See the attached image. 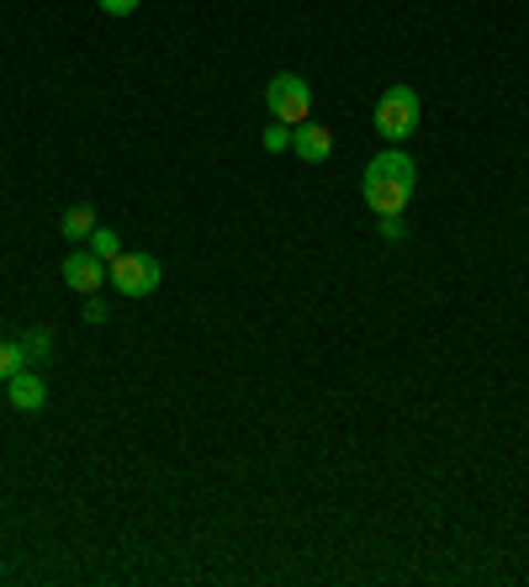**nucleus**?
Masks as SVG:
<instances>
[{
  "instance_id": "f03ea898",
  "label": "nucleus",
  "mask_w": 529,
  "mask_h": 587,
  "mask_svg": "<svg viewBox=\"0 0 529 587\" xmlns=\"http://www.w3.org/2000/svg\"><path fill=\"white\" fill-rule=\"evenodd\" d=\"M418 91L413 85H392L382 101H376V133H382L386 144H403L418 133Z\"/></svg>"
},
{
  "instance_id": "9d476101",
  "label": "nucleus",
  "mask_w": 529,
  "mask_h": 587,
  "mask_svg": "<svg viewBox=\"0 0 529 587\" xmlns=\"http://www.w3.org/2000/svg\"><path fill=\"white\" fill-rule=\"evenodd\" d=\"M17 370H27V349L22 344H0V381H11Z\"/></svg>"
},
{
  "instance_id": "dca6fc26",
  "label": "nucleus",
  "mask_w": 529,
  "mask_h": 587,
  "mask_svg": "<svg viewBox=\"0 0 529 587\" xmlns=\"http://www.w3.org/2000/svg\"><path fill=\"white\" fill-rule=\"evenodd\" d=\"M0 577H6V566H0Z\"/></svg>"
},
{
  "instance_id": "f8f14e48",
  "label": "nucleus",
  "mask_w": 529,
  "mask_h": 587,
  "mask_svg": "<svg viewBox=\"0 0 529 587\" xmlns=\"http://www.w3.org/2000/svg\"><path fill=\"white\" fill-rule=\"evenodd\" d=\"M264 148H270V154L291 148V127H287V123H281V127H264Z\"/></svg>"
},
{
  "instance_id": "9b49d317",
  "label": "nucleus",
  "mask_w": 529,
  "mask_h": 587,
  "mask_svg": "<svg viewBox=\"0 0 529 587\" xmlns=\"http://www.w3.org/2000/svg\"><path fill=\"white\" fill-rule=\"evenodd\" d=\"M22 349H27V360H43V355L53 349V334L49 328H32V334L22 339Z\"/></svg>"
},
{
  "instance_id": "20e7f679",
  "label": "nucleus",
  "mask_w": 529,
  "mask_h": 587,
  "mask_svg": "<svg viewBox=\"0 0 529 587\" xmlns=\"http://www.w3.org/2000/svg\"><path fill=\"white\" fill-rule=\"evenodd\" d=\"M106 275H112V286H117L122 296H148L159 286V260H154V254H127V249H122Z\"/></svg>"
},
{
  "instance_id": "2eb2a0df",
  "label": "nucleus",
  "mask_w": 529,
  "mask_h": 587,
  "mask_svg": "<svg viewBox=\"0 0 529 587\" xmlns=\"http://www.w3.org/2000/svg\"><path fill=\"white\" fill-rule=\"evenodd\" d=\"M85 323H106V302H101V296L85 302Z\"/></svg>"
},
{
  "instance_id": "423d86ee",
  "label": "nucleus",
  "mask_w": 529,
  "mask_h": 587,
  "mask_svg": "<svg viewBox=\"0 0 529 587\" xmlns=\"http://www.w3.org/2000/svg\"><path fill=\"white\" fill-rule=\"evenodd\" d=\"M291 148H297L308 165H323V159L334 154V133H329V127H318L313 117H308V123L291 127Z\"/></svg>"
},
{
  "instance_id": "7ed1b4c3",
  "label": "nucleus",
  "mask_w": 529,
  "mask_h": 587,
  "mask_svg": "<svg viewBox=\"0 0 529 587\" xmlns=\"http://www.w3.org/2000/svg\"><path fill=\"white\" fill-rule=\"evenodd\" d=\"M264 106H270V117L276 123H308L313 117V85L302 80V74H276L270 85H264Z\"/></svg>"
},
{
  "instance_id": "ddd939ff",
  "label": "nucleus",
  "mask_w": 529,
  "mask_h": 587,
  "mask_svg": "<svg viewBox=\"0 0 529 587\" xmlns=\"http://www.w3.org/2000/svg\"><path fill=\"white\" fill-rule=\"evenodd\" d=\"M96 6L106 17H133V11H138V0H96Z\"/></svg>"
},
{
  "instance_id": "0eeeda50",
  "label": "nucleus",
  "mask_w": 529,
  "mask_h": 587,
  "mask_svg": "<svg viewBox=\"0 0 529 587\" xmlns=\"http://www.w3.org/2000/svg\"><path fill=\"white\" fill-rule=\"evenodd\" d=\"M6 387H11V408H22V413H38V408L49 402V387H43L38 370H17Z\"/></svg>"
},
{
  "instance_id": "39448f33",
  "label": "nucleus",
  "mask_w": 529,
  "mask_h": 587,
  "mask_svg": "<svg viewBox=\"0 0 529 587\" xmlns=\"http://www.w3.org/2000/svg\"><path fill=\"white\" fill-rule=\"evenodd\" d=\"M64 286L80 296H101V286H106V260H96V254H70V260H64Z\"/></svg>"
},
{
  "instance_id": "4468645a",
  "label": "nucleus",
  "mask_w": 529,
  "mask_h": 587,
  "mask_svg": "<svg viewBox=\"0 0 529 587\" xmlns=\"http://www.w3.org/2000/svg\"><path fill=\"white\" fill-rule=\"evenodd\" d=\"M382 239H392V244L403 239V218H397V212H386L382 218Z\"/></svg>"
},
{
  "instance_id": "6e6552de",
  "label": "nucleus",
  "mask_w": 529,
  "mask_h": 587,
  "mask_svg": "<svg viewBox=\"0 0 529 587\" xmlns=\"http://www.w3.org/2000/svg\"><path fill=\"white\" fill-rule=\"evenodd\" d=\"M59 228H64V239H91V228H96V207H70L64 218H59Z\"/></svg>"
},
{
  "instance_id": "1a4fd4ad",
  "label": "nucleus",
  "mask_w": 529,
  "mask_h": 587,
  "mask_svg": "<svg viewBox=\"0 0 529 587\" xmlns=\"http://www.w3.org/2000/svg\"><path fill=\"white\" fill-rule=\"evenodd\" d=\"M91 254L112 265V260H117V254H122V239H117V233H112V228H101V222H96V228H91Z\"/></svg>"
},
{
  "instance_id": "f257e3e1",
  "label": "nucleus",
  "mask_w": 529,
  "mask_h": 587,
  "mask_svg": "<svg viewBox=\"0 0 529 587\" xmlns=\"http://www.w3.org/2000/svg\"><path fill=\"white\" fill-rule=\"evenodd\" d=\"M413 186H418V165L392 144L386 154H376V159L365 165L361 196H365V207H371V212H382V218H386V212H403V207H408Z\"/></svg>"
}]
</instances>
